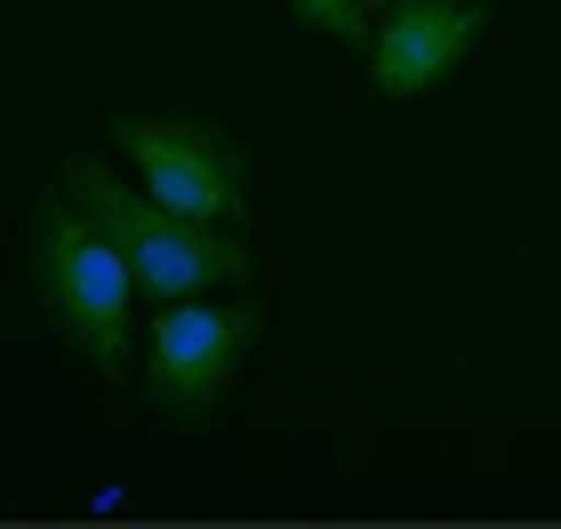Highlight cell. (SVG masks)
Masks as SVG:
<instances>
[{
	"mask_svg": "<svg viewBox=\"0 0 561 529\" xmlns=\"http://www.w3.org/2000/svg\"><path fill=\"white\" fill-rule=\"evenodd\" d=\"M249 345H257V306L249 297H176L145 330V377L137 386L176 425H201L233 393Z\"/></svg>",
	"mask_w": 561,
	"mask_h": 529,
	"instance_id": "3957f363",
	"label": "cell"
},
{
	"mask_svg": "<svg viewBox=\"0 0 561 529\" xmlns=\"http://www.w3.org/2000/svg\"><path fill=\"white\" fill-rule=\"evenodd\" d=\"M57 185L121 241V257H129V273H137V297H152V306L209 297V289H233V281L257 273V249H249L233 225L169 209V200H152L137 176H121L113 161H96V153L57 161Z\"/></svg>",
	"mask_w": 561,
	"mask_h": 529,
	"instance_id": "6da1fadb",
	"label": "cell"
},
{
	"mask_svg": "<svg viewBox=\"0 0 561 529\" xmlns=\"http://www.w3.org/2000/svg\"><path fill=\"white\" fill-rule=\"evenodd\" d=\"M289 16L297 24H313V33H329V41H345V48H369V0H289Z\"/></svg>",
	"mask_w": 561,
	"mask_h": 529,
	"instance_id": "8992f818",
	"label": "cell"
},
{
	"mask_svg": "<svg viewBox=\"0 0 561 529\" xmlns=\"http://www.w3.org/2000/svg\"><path fill=\"white\" fill-rule=\"evenodd\" d=\"M490 0H401L369 33V89L377 96H425L473 57Z\"/></svg>",
	"mask_w": 561,
	"mask_h": 529,
	"instance_id": "5b68a950",
	"label": "cell"
},
{
	"mask_svg": "<svg viewBox=\"0 0 561 529\" xmlns=\"http://www.w3.org/2000/svg\"><path fill=\"white\" fill-rule=\"evenodd\" d=\"M369 9H401V0H369Z\"/></svg>",
	"mask_w": 561,
	"mask_h": 529,
	"instance_id": "52a82bcc",
	"label": "cell"
},
{
	"mask_svg": "<svg viewBox=\"0 0 561 529\" xmlns=\"http://www.w3.org/2000/svg\"><path fill=\"white\" fill-rule=\"evenodd\" d=\"M33 289L41 313L96 377H129V345H137V273L121 257V241L96 225L65 185L41 193L33 209Z\"/></svg>",
	"mask_w": 561,
	"mask_h": 529,
	"instance_id": "7a4b0ae2",
	"label": "cell"
},
{
	"mask_svg": "<svg viewBox=\"0 0 561 529\" xmlns=\"http://www.w3.org/2000/svg\"><path fill=\"white\" fill-rule=\"evenodd\" d=\"M113 153L129 161V176L169 200L185 217H209V225H241L249 209V176H241V145L209 129V120H185V113H121L113 120Z\"/></svg>",
	"mask_w": 561,
	"mask_h": 529,
	"instance_id": "277c9868",
	"label": "cell"
}]
</instances>
